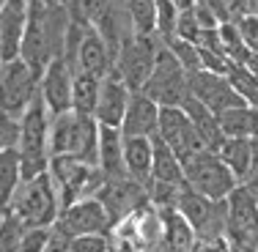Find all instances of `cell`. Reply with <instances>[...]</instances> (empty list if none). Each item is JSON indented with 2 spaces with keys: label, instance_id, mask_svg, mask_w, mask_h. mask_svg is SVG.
I'll return each instance as SVG.
<instances>
[{
  "label": "cell",
  "instance_id": "277c9868",
  "mask_svg": "<svg viewBox=\"0 0 258 252\" xmlns=\"http://www.w3.org/2000/svg\"><path fill=\"white\" fill-rule=\"evenodd\" d=\"M143 94L151 96L159 107H184L189 99V71L176 60L170 47L165 44L157 55L154 71H151L149 82L143 85Z\"/></svg>",
  "mask_w": 258,
  "mask_h": 252
},
{
  "label": "cell",
  "instance_id": "d6a6232c",
  "mask_svg": "<svg viewBox=\"0 0 258 252\" xmlns=\"http://www.w3.org/2000/svg\"><path fill=\"white\" fill-rule=\"evenodd\" d=\"M55 236V227H28L22 244L17 247V252H47Z\"/></svg>",
  "mask_w": 258,
  "mask_h": 252
},
{
  "label": "cell",
  "instance_id": "52a82bcc",
  "mask_svg": "<svg viewBox=\"0 0 258 252\" xmlns=\"http://www.w3.org/2000/svg\"><path fill=\"white\" fill-rule=\"evenodd\" d=\"M228 238L244 249L258 252V195L239 184L228 195Z\"/></svg>",
  "mask_w": 258,
  "mask_h": 252
},
{
  "label": "cell",
  "instance_id": "cb8c5ba5",
  "mask_svg": "<svg viewBox=\"0 0 258 252\" xmlns=\"http://www.w3.org/2000/svg\"><path fill=\"white\" fill-rule=\"evenodd\" d=\"M22 184V156L20 148H3L0 153V200L9 206Z\"/></svg>",
  "mask_w": 258,
  "mask_h": 252
},
{
  "label": "cell",
  "instance_id": "7402d4cb",
  "mask_svg": "<svg viewBox=\"0 0 258 252\" xmlns=\"http://www.w3.org/2000/svg\"><path fill=\"white\" fill-rule=\"evenodd\" d=\"M255 151L258 148H255L253 137H228L217 153L223 156V162L228 164L233 173H236L239 181H244L255 164Z\"/></svg>",
  "mask_w": 258,
  "mask_h": 252
},
{
  "label": "cell",
  "instance_id": "d590c367",
  "mask_svg": "<svg viewBox=\"0 0 258 252\" xmlns=\"http://www.w3.org/2000/svg\"><path fill=\"white\" fill-rule=\"evenodd\" d=\"M192 252H231L228 236H198Z\"/></svg>",
  "mask_w": 258,
  "mask_h": 252
},
{
  "label": "cell",
  "instance_id": "4316f807",
  "mask_svg": "<svg viewBox=\"0 0 258 252\" xmlns=\"http://www.w3.org/2000/svg\"><path fill=\"white\" fill-rule=\"evenodd\" d=\"M28 233V225L22 222V217L14 208H3V225H0V252H17Z\"/></svg>",
  "mask_w": 258,
  "mask_h": 252
},
{
  "label": "cell",
  "instance_id": "d6986e66",
  "mask_svg": "<svg viewBox=\"0 0 258 252\" xmlns=\"http://www.w3.org/2000/svg\"><path fill=\"white\" fill-rule=\"evenodd\" d=\"M184 110H187V115L192 118L195 129H198L201 140H204V145L209 151H220L223 148V143L228 137H225L223 126H220V118L214 110H209L201 99H195V96H189L187 102H184Z\"/></svg>",
  "mask_w": 258,
  "mask_h": 252
},
{
  "label": "cell",
  "instance_id": "f1b7e54d",
  "mask_svg": "<svg viewBox=\"0 0 258 252\" xmlns=\"http://www.w3.org/2000/svg\"><path fill=\"white\" fill-rule=\"evenodd\" d=\"M228 79H231L233 88L244 96V102L258 110V79H255L253 71H250L247 66H242V63H233L231 71H228Z\"/></svg>",
  "mask_w": 258,
  "mask_h": 252
},
{
  "label": "cell",
  "instance_id": "4fadbf2b",
  "mask_svg": "<svg viewBox=\"0 0 258 252\" xmlns=\"http://www.w3.org/2000/svg\"><path fill=\"white\" fill-rule=\"evenodd\" d=\"M94 118V115H88ZM88 118L77 115L75 110L69 113L52 115V126H50V156H63V153H80L85 140V129H88Z\"/></svg>",
  "mask_w": 258,
  "mask_h": 252
},
{
  "label": "cell",
  "instance_id": "83f0119b",
  "mask_svg": "<svg viewBox=\"0 0 258 252\" xmlns=\"http://www.w3.org/2000/svg\"><path fill=\"white\" fill-rule=\"evenodd\" d=\"M225 137H253V107H236L217 115Z\"/></svg>",
  "mask_w": 258,
  "mask_h": 252
},
{
  "label": "cell",
  "instance_id": "ee69618b",
  "mask_svg": "<svg viewBox=\"0 0 258 252\" xmlns=\"http://www.w3.org/2000/svg\"><path fill=\"white\" fill-rule=\"evenodd\" d=\"M110 252H132V249H110Z\"/></svg>",
  "mask_w": 258,
  "mask_h": 252
},
{
  "label": "cell",
  "instance_id": "8fae6325",
  "mask_svg": "<svg viewBox=\"0 0 258 252\" xmlns=\"http://www.w3.org/2000/svg\"><path fill=\"white\" fill-rule=\"evenodd\" d=\"M39 94L44 96V104L50 107L52 115L69 113L72 110V94H75V71L69 69L63 58H52V63L47 66L44 77L39 82Z\"/></svg>",
  "mask_w": 258,
  "mask_h": 252
},
{
  "label": "cell",
  "instance_id": "8d00e7d4",
  "mask_svg": "<svg viewBox=\"0 0 258 252\" xmlns=\"http://www.w3.org/2000/svg\"><path fill=\"white\" fill-rule=\"evenodd\" d=\"M192 14H195V20H198V25L204 28V30H212V28H220V20H217V14H214L212 9L204 3V0H198L195 3V9H192Z\"/></svg>",
  "mask_w": 258,
  "mask_h": 252
},
{
  "label": "cell",
  "instance_id": "9c48e42d",
  "mask_svg": "<svg viewBox=\"0 0 258 252\" xmlns=\"http://www.w3.org/2000/svg\"><path fill=\"white\" fill-rule=\"evenodd\" d=\"M99 203L104 208H107L110 219H113V225H118L121 219L132 217V214H138L143 206H149V189H146V184L135 181L132 176H124V178H107L104 181V187L99 189Z\"/></svg>",
  "mask_w": 258,
  "mask_h": 252
},
{
  "label": "cell",
  "instance_id": "484cf974",
  "mask_svg": "<svg viewBox=\"0 0 258 252\" xmlns=\"http://www.w3.org/2000/svg\"><path fill=\"white\" fill-rule=\"evenodd\" d=\"M220 39H223V47H225V55L233 60V63H247L250 55H253V47L244 41L242 30H239L236 22H223L220 25Z\"/></svg>",
  "mask_w": 258,
  "mask_h": 252
},
{
  "label": "cell",
  "instance_id": "4dcf8cb0",
  "mask_svg": "<svg viewBox=\"0 0 258 252\" xmlns=\"http://www.w3.org/2000/svg\"><path fill=\"white\" fill-rule=\"evenodd\" d=\"M179 17H181V11L176 9L173 0H157V33L165 44H168L170 39H176Z\"/></svg>",
  "mask_w": 258,
  "mask_h": 252
},
{
  "label": "cell",
  "instance_id": "7a4b0ae2",
  "mask_svg": "<svg viewBox=\"0 0 258 252\" xmlns=\"http://www.w3.org/2000/svg\"><path fill=\"white\" fill-rule=\"evenodd\" d=\"M55 189H58L55 178L47 170L39 178L22 181L20 189L14 192V198H11L9 208H14L28 227H52L60 217V203H58V192Z\"/></svg>",
  "mask_w": 258,
  "mask_h": 252
},
{
  "label": "cell",
  "instance_id": "e575fe53",
  "mask_svg": "<svg viewBox=\"0 0 258 252\" xmlns=\"http://www.w3.org/2000/svg\"><path fill=\"white\" fill-rule=\"evenodd\" d=\"M201 30H204V28L198 25V20H195L192 9H189V11H181V17H179V28H176V36H181V39L195 41V44H198Z\"/></svg>",
  "mask_w": 258,
  "mask_h": 252
},
{
  "label": "cell",
  "instance_id": "60d3db41",
  "mask_svg": "<svg viewBox=\"0 0 258 252\" xmlns=\"http://www.w3.org/2000/svg\"><path fill=\"white\" fill-rule=\"evenodd\" d=\"M3 3H9V6H14V9H30V0H3Z\"/></svg>",
  "mask_w": 258,
  "mask_h": 252
},
{
  "label": "cell",
  "instance_id": "30bf717a",
  "mask_svg": "<svg viewBox=\"0 0 258 252\" xmlns=\"http://www.w3.org/2000/svg\"><path fill=\"white\" fill-rule=\"evenodd\" d=\"M157 134L176 151V156H179L181 162H189L195 153H201L206 148L201 134H198V129L192 124V118L187 115L184 107H162Z\"/></svg>",
  "mask_w": 258,
  "mask_h": 252
},
{
  "label": "cell",
  "instance_id": "44dd1931",
  "mask_svg": "<svg viewBox=\"0 0 258 252\" xmlns=\"http://www.w3.org/2000/svg\"><path fill=\"white\" fill-rule=\"evenodd\" d=\"M151 143H154V170H151V178L165 184H187V176H184V162L176 156V151L165 143L162 137L154 132L151 134Z\"/></svg>",
  "mask_w": 258,
  "mask_h": 252
},
{
  "label": "cell",
  "instance_id": "8992f818",
  "mask_svg": "<svg viewBox=\"0 0 258 252\" xmlns=\"http://www.w3.org/2000/svg\"><path fill=\"white\" fill-rule=\"evenodd\" d=\"M0 85H3V115L11 118H22L30 102L39 94V77L28 66V60L14 58L3 63V74H0Z\"/></svg>",
  "mask_w": 258,
  "mask_h": 252
},
{
  "label": "cell",
  "instance_id": "f35d334b",
  "mask_svg": "<svg viewBox=\"0 0 258 252\" xmlns=\"http://www.w3.org/2000/svg\"><path fill=\"white\" fill-rule=\"evenodd\" d=\"M244 66H247V69L255 74V79H258V50H253V55H250V60H247Z\"/></svg>",
  "mask_w": 258,
  "mask_h": 252
},
{
  "label": "cell",
  "instance_id": "d4e9b609",
  "mask_svg": "<svg viewBox=\"0 0 258 252\" xmlns=\"http://www.w3.org/2000/svg\"><path fill=\"white\" fill-rule=\"evenodd\" d=\"M204 104H206L209 110H214L217 115H220V113H225V110L250 107V104L244 102V96H242V94H239V91L231 85V79H228V77H223V79H220V82H217V88H214L212 94H209L206 99H204Z\"/></svg>",
  "mask_w": 258,
  "mask_h": 252
},
{
  "label": "cell",
  "instance_id": "9a60e30c",
  "mask_svg": "<svg viewBox=\"0 0 258 252\" xmlns=\"http://www.w3.org/2000/svg\"><path fill=\"white\" fill-rule=\"evenodd\" d=\"M25 30H28V11L3 3V11H0V58H3V63L22 55Z\"/></svg>",
  "mask_w": 258,
  "mask_h": 252
},
{
  "label": "cell",
  "instance_id": "1f68e13d",
  "mask_svg": "<svg viewBox=\"0 0 258 252\" xmlns=\"http://www.w3.org/2000/svg\"><path fill=\"white\" fill-rule=\"evenodd\" d=\"M113 244H110L107 233H85V236H75L69 238V252H110Z\"/></svg>",
  "mask_w": 258,
  "mask_h": 252
},
{
  "label": "cell",
  "instance_id": "836d02e7",
  "mask_svg": "<svg viewBox=\"0 0 258 252\" xmlns=\"http://www.w3.org/2000/svg\"><path fill=\"white\" fill-rule=\"evenodd\" d=\"M20 143H22V118L3 115V126H0V145H3V148H20Z\"/></svg>",
  "mask_w": 258,
  "mask_h": 252
},
{
  "label": "cell",
  "instance_id": "74e56055",
  "mask_svg": "<svg viewBox=\"0 0 258 252\" xmlns=\"http://www.w3.org/2000/svg\"><path fill=\"white\" fill-rule=\"evenodd\" d=\"M239 30H242V36H244V41H247L250 47H258V14H247V17H242V20L236 22Z\"/></svg>",
  "mask_w": 258,
  "mask_h": 252
},
{
  "label": "cell",
  "instance_id": "ab89813d",
  "mask_svg": "<svg viewBox=\"0 0 258 252\" xmlns=\"http://www.w3.org/2000/svg\"><path fill=\"white\" fill-rule=\"evenodd\" d=\"M173 3H176V9H179V11H189V9H195L198 0H173Z\"/></svg>",
  "mask_w": 258,
  "mask_h": 252
},
{
  "label": "cell",
  "instance_id": "b9f144b4",
  "mask_svg": "<svg viewBox=\"0 0 258 252\" xmlns=\"http://www.w3.org/2000/svg\"><path fill=\"white\" fill-rule=\"evenodd\" d=\"M253 140H258V110L253 107Z\"/></svg>",
  "mask_w": 258,
  "mask_h": 252
},
{
  "label": "cell",
  "instance_id": "f546056e",
  "mask_svg": "<svg viewBox=\"0 0 258 252\" xmlns=\"http://www.w3.org/2000/svg\"><path fill=\"white\" fill-rule=\"evenodd\" d=\"M168 47H170V52L176 55V60H179L189 74L204 69V60H201V47L195 44V41H187V39H181V36H176V39L168 41Z\"/></svg>",
  "mask_w": 258,
  "mask_h": 252
},
{
  "label": "cell",
  "instance_id": "5bb4252c",
  "mask_svg": "<svg viewBox=\"0 0 258 252\" xmlns=\"http://www.w3.org/2000/svg\"><path fill=\"white\" fill-rule=\"evenodd\" d=\"M159 113H162V107H159L151 96H146L143 91H140V94H132L126 118H124V124H121L124 137H151L159 129Z\"/></svg>",
  "mask_w": 258,
  "mask_h": 252
},
{
  "label": "cell",
  "instance_id": "3957f363",
  "mask_svg": "<svg viewBox=\"0 0 258 252\" xmlns=\"http://www.w3.org/2000/svg\"><path fill=\"white\" fill-rule=\"evenodd\" d=\"M162 47H165V41L159 39V33H151V36L129 33L124 39L118 55H115L113 69L132 88V94H140L143 85L149 82L151 71H154V63H157V55Z\"/></svg>",
  "mask_w": 258,
  "mask_h": 252
},
{
  "label": "cell",
  "instance_id": "ac0fdd59",
  "mask_svg": "<svg viewBox=\"0 0 258 252\" xmlns=\"http://www.w3.org/2000/svg\"><path fill=\"white\" fill-rule=\"evenodd\" d=\"M99 167L107 178L129 176L124 159V132L118 126L99 124Z\"/></svg>",
  "mask_w": 258,
  "mask_h": 252
},
{
  "label": "cell",
  "instance_id": "6da1fadb",
  "mask_svg": "<svg viewBox=\"0 0 258 252\" xmlns=\"http://www.w3.org/2000/svg\"><path fill=\"white\" fill-rule=\"evenodd\" d=\"M50 107L44 104V96L36 94L30 107L22 115V143H20V156H22V181L39 178L41 173L50 170Z\"/></svg>",
  "mask_w": 258,
  "mask_h": 252
},
{
  "label": "cell",
  "instance_id": "5b68a950",
  "mask_svg": "<svg viewBox=\"0 0 258 252\" xmlns=\"http://www.w3.org/2000/svg\"><path fill=\"white\" fill-rule=\"evenodd\" d=\"M184 176H187L189 187L198 189L201 195H206L212 200H225L242 184L236 178V173L223 162V156L209 148L195 153L189 162H184Z\"/></svg>",
  "mask_w": 258,
  "mask_h": 252
},
{
  "label": "cell",
  "instance_id": "ffe728a7",
  "mask_svg": "<svg viewBox=\"0 0 258 252\" xmlns=\"http://www.w3.org/2000/svg\"><path fill=\"white\" fill-rule=\"evenodd\" d=\"M124 159H126V173L140 184L151 181L154 170V143L151 137H124Z\"/></svg>",
  "mask_w": 258,
  "mask_h": 252
},
{
  "label": "cell",
  "instance_id": "e0dca14e",
  "mask_svg": "<svg viewBox=\"0 0 258 252\" xmlns=\"http://www.w3.org/2000/svg\"><path fill=\"white\" fill-rule=\"evenodd\" d=\"M159 217H162V241L168 252H192L195 241H198V233L189 225V219L184 217L176 206H165L159 208Z\"/></svg>",
  "mask_w": 258,
  "mask_h": 252
},
{
  "label": "cell",
  "instance_id": "7c38bea8",
  "mask_svg": "<svg viewBox=\"0 0 258 252\" xmlns=\"http://www.w3.org/2000/svg\"><path fill=\"white\" fill-rule=\"evenodd\" d=\"M129 102H132V88L121 79V74L115 69H110L102 77V91H99V104H96V115L94 118L104 126H118L124 124Z\"/></svg>",
  "mask_w": 258,
  "mask_h": 252
},
{
  "label": "cell",
  "instance_id": "ba28073f",
  "mask_svg": "<svg viewBox=\"0 0 258 252\" xmlns=\"http://www.w3.org/2000/svg\"><path fill=\"white\" fill-rule=\"evenodd\" d=\"M55 233L63 238L85 236V233H107L113 230V219H110L107 208L99 203V198H83L72 203L69 208H63L58 217V222L52 225Z\"/></svg>",
  "mask_w": 258,
  "mask_h": 252
},
{
  "label": "cell",
  "instance_id": "603a6c76",
  "mask_svg": "<svg viewBox=\"0 0 258 252\" xmlns=\"http://www.w3.org/2000/svg\"><path fill=\"white\" fill-rule=\"evenodd\" d=\"M99 91H102V77L85 74L80 71L75 74V94H72V110L77 115H96V104H99Z\"/></svg>",
  "mask_w": 258,
  "mask_h": 252
},
{
  "label": "cell",
  "instance_id": "2e32d148",
  "mask_svg": "<svg viewBox=\"0 0 258 252\" xmlns=\"http://www.w3.org/2000/svg\"><path fill=\"white\" fill-rule=\"evenodd\" d=\"M113 63H115V58H113V52H110L107 41L102 39V33L96 28H88L83 44H80L77 74L85 71V74H94V77H104L113 69Z\"/></svg>",
  "mask_w": 258,
  "mask_h": 252
},
{
  "label": "cell",
  "instance_id": "7bdbcfd3",
  "mask_svg": "<svg viewBox=\"0 0 258 252\" xmlns=\"http://www.w3.org/2000/svg\"><path fill=\"white\" fill-rule=\"evenodd\" d=\"M44 3H66V0H44Z\"/></svg>",
  "mask_w": 258,
  "mask_h": 252
}]
</instances>
